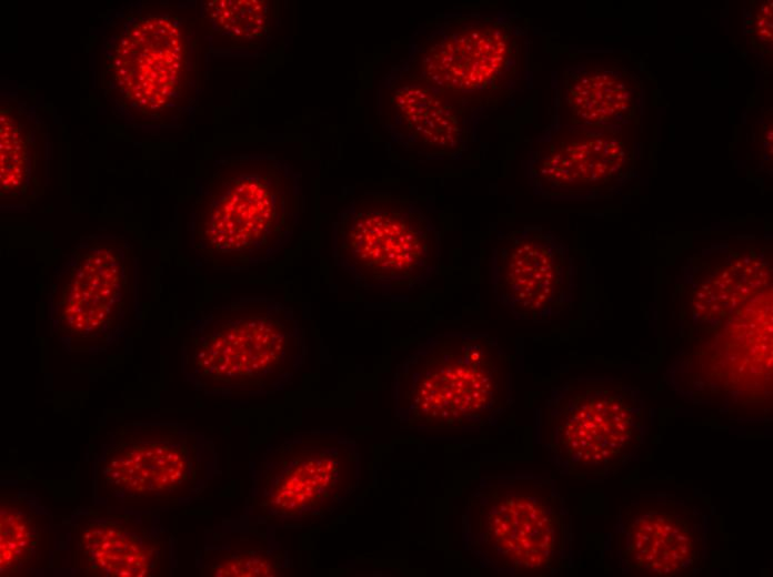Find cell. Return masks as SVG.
I'll return each instance as SVG.
<instances>
[{"label": "cell", "mask_w": 773, "mask_h": 577, "mask_svg": "<svg viewBox=\"0 0 773 577\" xmlns=\"http://www.w3.org/2000/svg\"><path fill=\"white\" fill-rule=\"evenodd\" d=\"M303 210L301 174L274 154L220 159L198 186L188 231L194 253L215 270L272 262Z\"/></svg>", "instance_id": "6da1fadb"}, {"label": "cell", "mask_w": 773, "mask_h": 577, "mask_svg": "<svg viewBox=\"0 0 773 577\" xmlns=\"http://www.w3.org/2000/svg\"><path fill=\"white\" fill-rule=\"evenodd\" d=\"M104 36L101 85L113 113L129 125L165 129L194 112L202 85L195 24L177 8L132 4Z\"/></svg>", "instance_id": "7a4b0ae2"}, {"label": "cell", "mask_w": 773, "mask_h": 577, "mask_svg": "<svg viewBox=\"0 0 773 577\" xmlns=\"http://www.w3.org/2000/svg\"><path fill=\"white\" fill-rule=\"evenodd\" d=\"M307 353L292 307L272 297H239L198 316L182 340L181 372L204 395H270L292 382Z\"/></svg>", "instance_id": "3957f363"}, {"label": "cell", "mask_w": 773, "mask_h": 577, "mask_svg": "<svg viewBox=\"0 0 773 577\" xmlns=\"http://www.w3.org/2000/svg\"><path fill=\"white\" fill-rule=\"evenodd\" d=\"M392 398L395 417L406 427L486 426L510 405L511 361L489 334H435L396 366Z\"/></svg>", "instance_id": "277c9868"}, {"label": "cell", "mask_w": 773, "mask_h": 577, "mask_svg": "<svg viewBox=\"0 0 773 577\" xmlns=\"http://www.w3.org/2000/svg\"><path fill=\"white\" fill-rule=\"evenodd\" d=\"M571 515L554 483L540 476L486 477L469 494L466 550L485 569L550 577L572 560Z\"/></svg>", "instance_id": "5b68a950"}, {"label": "cell", "mask_w": 773, "mask_h": 577, "mask_svg": "<svg viewBox=\"0 0 773 577\" xmlns=\"http://www.w3.org/2000/svg\"><path fill=\"white\" fill-rule=\"evenodd\" d=\"M218 474L215 446L203 433L174 422L126 423L94 454V504L178 508L199 499Z\"/></svg>", "instance_id": "8992f818"}, {"label": "cell", "mask_w": 773, "mask_h": 577, "mask_svg": "<svg viewBox=\"0 0 773 577\" xmlns=\"http://www.w3.org/2000/svg\"><path fill=\"white\" fill-rule=\"evenodd\" d=\"M138 300V259L116 234L82 237L48 281L50 335L69 353L98 354L126 334Z\"/></svg>", "instance_id": "52a82bcc"}, {"label": "cell", "mask_w": 773, "mask_h": 577, "mask_svg": "<svg viewBox=\"0 0 773 577\" xmlns=\"http://www.w3.org/2000/svg\"><path fill=\"white\" fill-rule=\"evenodd\" d=\"M645 403L638 388L608 376L554 386L544 403L542 441L563 475L602 480L629 464L644 442Z\"/></svg>", "instance_id": "ba28073f"}, {"label": "cell", "mask_w": 773, "mask_h": 577, "mask_svg": "<svg viewBox=\"0 0 773 577\" xmlns=\"http://www.w3.org/2000/svg\"><path fill=\"white\" fill-rule=\"evenodd\" d=\"M355 443L333 432H298L269 443L251 472L247 510L273 525L312 526L335 514L357 492Z\"/></svg>", "instance_id": "9c48e42d"}, {"label": "cell", "mask_w": 773, "mask_h": 577, "mask_svg": "<svg viewBox=\"0 0 773 577\" xmlns=\"http://www.w3.org/2000/svg\"><path fill=\"white\" fill-rule=\"evenodd\" d=\"M334 264L358 287L424 286L440 262V233L412 200L383 192L353 198L332 224Z\"/></svg>", "instance_id": "30bf717a"}, {"label": "cell", "mask_w": 773, "mask_h": 577, "mask_svg": "<svg viewBox=\"0 0 773 577\" xmlns=\"http://www.w3.org/2000/svg\"><path fill=\"white\" fill-rule=\"evenodd\" d=\"M523 39L516 23L499 14L448 16L412 41L398 67L476 112L516 89Z\"/></svg>", "instance_id": "8fae6325"}, {"label": "cell", "mask_w": 773, "mask_h": 577, "mask_svg": "<svg viewBox=\"0 0 773 577\" xmlns=\"http://www.w3.org/2000/svg\"><path fill=\"white\" fill-rule=\"evenodd\" d=\"M62 570L88 577H161L175 567L173 536L155 510L96 505L64 522Z\"/></svg>", "instance_id": "7c38bea8"}, {"label": "cell", "mask_w": 773, "mask_h": 577, "mask_svg": "<svg viewBox=\"0 0 773 577\" xmlns=\"http://www.w3.org/2000/svg\"><path fill=\"white\" fill-rule=\"evenodd\" d=\"M489 275L495 301L519 320L549 321L573 306L574 257L555 233L541 226L500 232Z\"/></svg>", "instance_id": "4fadbf2b"}, {"label": "cell", "mask_w": 773, "mask_h": 577, "mask_svg": "<svg viewBox=\"0 0 773 577\" xmlns=\"http://www.w3.org/2000/svg\"><path fill=\"white\" fill-rule=\"evenodd\" d=\"M634 165L633 124L618 129L562 124L532 146L528 179L542 196H590L618 189Z\"/></svg>", "instance_id": "5bb4252c"}, {"label": "cell", "mask_w": 773, "mask_h": 577, "mask_svg": "<svg viewBox=\"0 0 773 577\" xmlns=\"http://www.w3.org/2000/svg\"><path fill=\"white\" fill-rule=\"evenodd\" d=\"M707 516L673 498L622 505L614 530L619 568L625 574L695 576L707 565Z\"/></svg>", "instance_id": "9a60e30c"}, {"label": "cell", "mask_w": 773, "mask_h": 577, "mask_svg": "<svg viewBox=\"0 0 773 577\" xmlns=\"http://www.w3.org/2000/svg\"><path fill=\"white\" fill-rule=\"evenodd\" d=\"M473 111L393 65L377 90V120L390 139L419 155H455L466 148Z\"/></svg>", "instance_id": "2e32d148"}, {"label": "cell", "mask_w": 773, "mask_h": 577, "mask_svg": "<svg viewBox=\"0 0 773 577\" xmlns=\"http://www.w3.org/2000/svg\"><path fill=\"white\" fill-rule=\"evenodd\" d=\"M642 81L622 60H586L563 72L560 113L563 125L618 129L632 125Z\"/></svg>", "instance_id": "e0dca14e"}, {"label": "cell", "mask_w": 773, "mask_h": 577, "mask_svg": "<svg viewBox=\"0 0 773 577\" xmlns=\"http://www.w3.org/2000/svg\"><path fill=\"white\" fill-rule=\"evenodd\" d=\"M50 135L32 107L6 99L0 108L2 206L26 207L44 191L50 170Z\"/></svg>", "instance_id": "ac0fdd59"}, {"label": "cell", "mask_w": 773, "mask_h": 577, "mask_svg": "<svg viewBox=\"0 0 773 577\" xmlns=\"http://www.w3.org/2000/svg\"><path fill=\"white\" fill-rule=\"evenodd\" d=\"M60 528L39 497L23 490L1 494V576L47 573L60 556Z\"/></svg>", "instance_id": "d6986e66"}, {"label": "cell", "mask_w": 773, "mask_h": 577, "mask_svg": "<svg viewBox=\"0 0 773 577\" xmlns=\"http://www.w3.org/2000/svg\"><path fill=\"white\" fill-rule=\"evenodd\" d=\"M200 19L214 48L253 49L272 31V6L264 0H213L200 6Z\"/></svg>", "instance_id": "ffe728a7"}, {"label": "cell", "mask_w": 773, "mask_h": 577, "mask_svg": "<svg viewBox=\"0 0 773 577\" xmlns=\"http://www.w3.org/2000/svg\"><path fill=\"white\" fill-rule=\"evenodd\" d=\"M285 565L281 551L257 538L242 536L207 546L199 571L202 576L215 577H273L285 575Z\"/></svg>", "instance_id": "44dd1931"}, {"label": "cell", "mask_w": 773, "mask_h": 577, "mask_svg": "<svg viewBox=\"0 0 773 577\" xmlns=\"http://www.w3.org/2000/svg\"><path fill=\"white\" fill-rule=\"evenodd\" d=\"M751 9L752 45L764 57L772 58L773 20L771 0L754 1Z\"/></svg>", "instance_id": "7402d4cb"}]
</instances>
